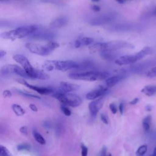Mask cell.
<instances>
[{"mask_svg": "<svg viewBox=\"0 0 156 156\" xmlns=\"http://www.w3.org/2000/svg\"><path fill=\"white\" fill-rule=\"evenodd\" d=\"M13 58L22 66L23 69L30 78L38 79L40 80L49 79V76L48 74L33 68L27 57L21 54H16L13 57Z\"/></svg>", "mask_w": 156, "mask_h": 156, "instance_id": "6da1fadb", "label": "cell"}, {"mask_svg": "<svg viewBox=\"0 0 156 156\" xmlns=\"http://www.w3.org/2000/svg\"><path fill=\"white\" fill-rule=\"evenodd\" d=\"M134 46L127 41L121 40H113L105 43H96L89 47L92 52L111 51H116V50L122 48H133Z\"/></svg>", "mask_w": 156, "mask_h": 156, "instance_id": "7a4b0ae2", "label": "cell"}, {"mask_svg": "<svg viewBox=\"0 0 156 156\" xmlns=\"http://www.w3.org/2000/svg\"><path fill=\"white\" fill-rule=\"evenodd\" d=\"M40 27V25L25 26L18 27L15 29L7 31L1 34L0 36L4 39L15 40L22 38L34 33Z\"/></svg>", "mask_w": 156, "mask_h": 156, "instance_id": "3957f363", "label": "cell"}, {"mask_svg": "<svg viewBox=\"0 0 156 156\" xmlns=\"http://www.w3.org/2000/svg\"><path fill=\"white\" fill-rule=\"evenodd\" d=\"M110 74L107 72L101 71H85V72H76L71 73L68 74V77L73 80H85V81H96L106 80L108 78Z\"/></svg>", "mask_w": 156, "mask_h": 156, "instance_id": "277c9868", "label": "cell"}, {"mask_svg": "<svg viewBox=\"0 0 156 156\" xmlns=\"http://www.w3.org/2000/svg\"><path fill=\"white\" fill-rule=\"evenodd\" d=\"M152 52V50L151 48L149 46H145L141 51L135 54L120 56L115 61V62L119 66L134 63L139 61L145 56L151 54Z\"/></svg>", "mask_w": 156, "mask_h": 156, "instance_id": "5b68a950", "label": "cell"}, {"mask_svg": "<svg viewBox=\"0 0 156 156\" xmlns=\"http://www.w3.org/2000/svg\"><path fill=\"white\" fill-rule=\"evenodd\" d=\"M54 68L61 71L79 69V65L73 60H52Z\"/></svg>", "mask_w": 156, "mask_h": 156, "instance_id": "8992f818", "label": "cell"}, {"mask_svg": "<svg viewBox=\"0 0 156 156\" xmlns=\"http://www.w3.org/2000/svg\"><path fill=\"white\" fill-rule=\"evenodd\" d=\"M26 47L32 53L40 55H48L53 51L49 49L47 45L43 46L37 43H27L26 44Z\"/></svg>", "mask_w": 156, "mask_h": 156, "instance_id": "52a82bcc", "label": "cell"}, {"mask_svg": "<svg viewBox=\"0 0 156 156\" xmlns=\"http://www.w3.org/2000/svg\"><path fill=\"white\" fill-rule=\"evenodd\" d=\"M55 37V33L49 30L45 29L43 26L40 25L39 28L32 34H31L30 37L37 40H50L54 38Z\"/></svg>", "mask_w": 156, "mask_h": 156, "instance_id": "ba28073f", "label": "cell"}, {"mask_svg": "<svg viewBox=\"0 0 156 156\" xmlns=\"http://www.w3.org/2000/svg\"><path fill=\"white\" fill-rule=\"evenodd\" d=\"M104 102V98L103 96L97 99L93 100L88 104V108L90 110L91 117L95 118L98 112L102 108Z\"/></svg>", "mask_w": 156, "mask_h": 156, "instance_id": "9c48e42d", "label": "cell"}, {"mask_svg": "<svg viewBox=\"0 0 156 156\" xmlns=\"http://www.w3.org/2000/svg\"><path fill=\"white\" fill-rule=\"evenodd\" d=\"M16 81L18 83H20L27 87H29V88L41 94H51L52 93L54 92V90L52 88H49V87H37V86H35V85H32L29 84V83H27L26 80H24V79H17Z\"/></svg>", "mask_w": 156, "mask_h": 156, "instance_id": "30bf717a", "label": "cell"}, {"mask_svg": "<svg viewBox=\"0 0 156 156\" xmlns=\"http://www.w3.org/2000/svg\"><path fill=\"white\" fill-rule=\"evenodd\" d=\"M108 88L105 86L100 85L95 89L90 91L86 94V99L88 100H95L99 97L103 96L107 91Z\"/></svg>", "mask_w": 156, "mask_h": 156, "instance_id": "8fae6325", "label": "cell"}, {"mask_svg": "<svg viewBox=\"0 0 156 156\" xmlns=\"http://www.w3.org/2000/svg\"><path fill=\"white\" fill-rule=\"evenodd\" d=\"M114 19V15L113 14H105L97 17H95L90 21L91 25L99 26L104 25L112 21Z\"/></svg>", "mask_w": 156, "mask_h": 156, "instance_id": "7c38bea8", "label": "cell"}, {"mask_svg": "<svg viewBox=\"0 0 156 156\" xmlns=\"http://www.w3.org/2000/svg\"><path fill=\"white\" fill-rule=\"evenodd\" d=\"M66 96V105H68L72 107H77L82 103V98L74 93H65Z\"/></svg>", "mask_w": 156, "mask_h": 156, "instance_id": "4fadbf2b", "label": "cell"}, {"mask_svg": "<svg viewBox=\"0 0 156 156\" xmlns=\"http://www.w3.org/2000/svg\"><path fill=\"white\" fill-rule=\"evenodd\" d=\"M80 88V86L77 84L71 83L66 82H61L60 83V90L64 93H69L75 91Z\"/></svg>", "mask_w": 156, "mask_h": 156, "instance_id": "5bb4252c", "label": "cell"}, {"mask_svg": "<svg viewBox=\"0 0 156 156\" xmlns=\"http://www.w3.org/2000/svg\"><path fill=\"white\" fill-rule=\"evenodd\" d=\"M124 79V76L122 74L115 75L112 77H109L105 80V87L107 88H111L116 85L119 82Z\"/></svg>", "mask_w": 156, "mask_h": 156, "instance_id": "9a60e30c", "label": "cell"}, {"mask_svg": "<svg viewBox=\"0 0 156 156\" xmlns=\"http://www.w3.org/2000/svg\"><path fill=\"white\" fill-rule=\"evenodd\" d=\"M94 42V40L92 38L90 37H82L80 38H79L76 40L74 46L76 48H79L82 46L91 45Z\"/></svg>", "mask_w": 156, "mask_h": 156, "instance_id": "2e32d148", "label": "cell"}, {"mask_svg": "<svg viewBox=\"0 0 156 156\" xmlns=\"http://www.w3.org/2000/svg\"><path fill=\"white\" fill-rule=\"evenodd\" d=\"M68 20L65 16L58 17L53 20L51 23V26L53 28H60L67 24Z\"/></svg>", "mask_w": 156, "mask_h": 156, "instance_id": "e0dca14e", "label": "cell"}, {"mask_svg": "<svg viewBox=\"0 0 156 156\" xmlns=\"http://www.w3.org/2000/svg\"><path fill=\"white\" fill-rule=\"evenodd\" d=\"M118 53L116 52V51H104L101 52V57L104 59L108 61H112L113 60H116L117 58H118L119 57H118Z\"/></svg>", "mask_w": 156, "mask_h": 156, "instance_id": "ac0fdd59", "label": "cell"}, {"mask_svg": "<svg viewBox=\"0 0 156 156\" xmlns=\"http://www.w3.org/2000/svg\"><path fill=\"white\" fill-rule=\"evenodd\" d=\"M141 91L147 96H154L156 94V85H146L142 88Z\"/></svg>", "mask_w": 156, "mask_h": 156, "instance_id": "d6986e66", "label": "cell"}, {"mask_svg": "<svg viewBox=\"0 0 156 156\" xmlns=\"http://www.w3.org/2000/svg\"><path fill=\"white\" fill-rule=\"evenodd\" d=\"M151 115H147L143 120L142 121V125L143 129L146 132H148L150 130L151 128Z\"/></svg>", "mask_w": 156, "mask_h": 156, "instance_id": "ffe728a7", "label": "cell"}, {"mask_svg": "<svg viewBox=\"0 0 156 156\" xmlns=\"http://www.w3.org/2000/svg\"><path fill=\"white\" fill-rule=\"evenodd\" d=\"M16 65H6L2 67L1 71L4 74L14 73Z\"/></svg>", "mask_w": 156, "mask_h": 156, "instance_id": "44dd1931", "label": "cell"}, {"mask_svg": "<svg viewBox=\"0 0 156 156\" xmlns=\"http://www.w3.org/2000/svg\"><path fill=\"white\" fill-rule=\"evenodd\" d=\"M12 108L17 116H22L25 113L24 110L18 104H13L12 106Z\"/></svg>", "mask_w": 156, "mask_h": 156, "instance_id": "7402d4cb", "label": "cell"}, {"mask_svg": "<svg viewBox=\"0 0 156 156\" xmlns=\"http://www.w3.org/2000/svg\"><path fill=\"white\" fill-rule=\"evenodd\" d=\"M14 73H16V74H18V75H19V76L24 77V78H27V79L30 78L28 76V75L27 74V73H26V71L23 68H21V67H20L18 65H16Z\"/></svg>", "mask_w": 156, "mask_h": 156, "instance_id": "603a6c76", "label": "cell"}, {"mask_svg": "<svg viewBox=\"0 0 156 156\" xmlns=\"http://www.w3.org/2000/svg\"><path fill=\"white\" fill-rule=\"evenodd\" d=\"M33 134H34V136L35 140H36L38 143H39L41 144H45L46 141H45L44 138L42 136V135H41L40 133H39L37 132V131L34 130V131L33 132Z\"/></svg>", "mask_w": 156, "mask_h": 156, "instance_id": "cb8c5ba5", "label": "cell"}, {"mask_svg": "<svg viewBox=\"0 0 156 156\" xmlns=\"http://www.w3.org/2000/svg\"><path fill=\"white\" fill-rule=\"evenodd\" d=\"M147 146L146 144L140 146L136 151V155L137 156H143L147 152Z\"/></svg>", "mask_w": 156, "mask_h": 156, "instance_id": "d4e9b609", "label": "cell"}, {"mask_svg": "<svg viewBox=\"0 0 156 156\" xmlns=\"http://www.w3.org/2000/svg\"><path fill=\"white\" fill-rule=\"evenodd\" d=\"M79 69L82 68V69H89L90 68H93L94 66L93 63H92L91 61H85L80 64H79Z\"/></svg>", "mask_w": 156, "mask_h": 156, "instance_id": "484cf974", "label": "cell"}, {"mask_svg": "<svg viewBox=\"0 0 156 156\" xmlns=\"http://www.w3.org/2000/svg\"><path fill=\"white\" fill-rule=\"evenodd\" d=\"M43 67V69L46 71H52L53 69H54V66L52 65V60L46 61L44 62Z\"/></svg>", "mask_w": 156, "mask_h": 156, "instance_id": "4316f807", "label": "cell"}, {"mask_svg": "<svg viewBox=\"0 0 156 156\" xmlns=\"http://www.w3.org/2000/svg\"><path fill=\"white\" fill-rule=\"evenodd\" d=\"M0 156H12L9 151L4 146L0 145Z\"/></svg>", "mask_w": 156, "mask_h": 156, "instance_id": "83f0119b", "label": "cell"}, {"mask_svg": "<svg viewBox=\"0 0 156 156\" xmlns=\"http://www.w3.org/2000/svg\"><path fill=\"white\" fill-rule=\"evenodd\" d=\"M48 47L51 49L52 51H54L55 49L59 47V44L58 43H56L53 41H50L48 42V43L46 44Z\"/></svg>", "mask_w": 156, "mask_h": 156, "instance_id": "f1b7e54d", "label": "cell"}, {"mask_svg": "<svg viewBox=\"0 0 156 156\" xmlns=\"http://www.w3.org/2000/svg\"><path fill=\"white\" fill-rule=\"evenodd\" d=\"M147 77H148L149 78H152V77H156V66L152 68L147 71Z\"/></svg>", "mask_w": 156, "mask_h": 156, "instance_id": "f546056e", "label": "cell"}, {"mask_svg": "<svg viewBox=\"0 0 156 156\" xmlns=\"http://www.w3.org/2000/svg\"><path fill=\"white\" fill-rule=\"evenodd\" d=\"M60 108H61V110L62 111V112L67 116H69L71 115V110L68 108L66 107L65 105H62L60 106Z\"/></svg>", "mask_w": 156, "mask_h": 156, "instance_id": "4dcf8cb0", "label": "cell"}, {"mask_svg": "<svg viewBox=\"0 0 156 156\" xmlns=\"http://www.w3.org/2000/svg\"><path fill=\"white\" fill-rule=\"evenodd\" d=\"M19 93H20L21 94L23 95V96H27V97H29V98H36V99H41L40 97L37 96V95H35V94H30L29 93H26V92H23L21 91H18Z\"/></svg>", "mask_w": 156, "mask_h": 156, "instance_id": "1f68e13d", "label": "cell"}, {"mask_svg": "<svg viewBox=\"0 0 156 156\" xmlns=\"http://www.w3.org/2000/svg\"><path fill=\"white\" fill-rule=\"evenodd\" d=\"M81 156H87L88 155V148L83 144H81Z\"/></svg>", "mask_w": 156, "mask_h": 156, "instance_id": "d6a6232c", "label": "cell"}, {"mask_svg": "<svg viewBox=\"0 0 156 156\" xmlns=\"http://www.w3.org/2000/svg\"><path fill=\"white\" fill-rule=\"evenodd\" d=\"M29 146L27 144H19L17 146V149L18 151H21V150H25V149H29Z\"/></svg>", "mask_w": 156, "mask_h": 156, "instance_id": "836d02e7", "label": "cell"}, {"mask_svg": "<svg viewBox=\"0 0 156 156\" xmlns=\"http://www.w3.org/2000/svg\"><path fill=\"white\" fill-rule=\"evenodd\" d=\"M109 108H110V110H111V112H112L113 114L116 113V112H117V108H116V105L114 103L110 104Z\"/></svg>", "mask_w": 156, "mask_h": 156, "instance_id": "e575fe53", "label": "cell"}, {"mask_svg": "<svg viewBox=\"0 0 156 156\" xmlns=\"http://www.w3.org/2000/svg\"><path fill=\"white\" fill-rule=\"evenodd\" d=\"M101 119L102 121L104 124H108V120L107 117L105 115L101 113Z\"/></svg>", "mask_w": 156, "mask_h": 156, "instance_id": "d590c367", "label": "cell"}, {"mask_svg": "<svg viewBox=\"0 0 156 156\" xmlns=\"http://www.w3.org/2000/svg\"><path fill=\"white\" fill-rule=\"evenodd\" d=\"M3 96L5 98H9V97H11L12 96V93L10 92V91L9 90H4L2 93Z\"/></svg>", "mask_w": 156, "mask_h": 156, "instance_id": "8d00e7d4", "label": "cell"}, {"mask_svg": "<svg viewBox=\"0 0 156 156\" xmlns=\"http://www.w3.org/2000/svg\"><path fill=\"white\" fill-rule=\"evenodd\" d=\"M20 131L22 133H23V134H24V135H27V133H28V132H27V127L26 126H22V127L20 129Z\"/></svg>", "mask_w": 156, "mask_h": 156, "instance_id": "74e56055", "label": "cell"}, {"mask_svg": "<svg viewBox=\"0 0 156 156\" xmlns=\"http://www.w3.org/2000/svg\"><path fill=\"white\" fill-rule=\"evenodd\" d=\"M106 152H107V148L105 146H103V147L102 148L100 154H99V156H106Z\"/></svg>", "mask_w": 156, "mask_h": 156, "instance_id": "f35d334b", "label": "cell"}, {"mask_svg": "<svg viewBox=\"0 0 156 156\" xmlns=\"http://www.w3.org/2000/svg\"><path fill=\"white\" fill-rule=\"evenodd\" d=\"M91 9L95 11V12H99L101 10V7L96 4H94L91 6Z\"/></svg>", "mask_w": 156, "mask_h": 156, "instance_id": "ab89813d", "label": "cell"}, {"mask_svg": "<svg viewBox=\"0 0 156 156\" xmlns=\"http://www.w3.org/2000/svg\"><path fill=\"white\" fill-rule=\"evenodd\" d=\"M124 104L122 102H121L119 105V112L121 113V115H122L123 113H124Z\"/></svg>", "mask_w": 156, "mask_h": 156, "instance_id": "60d3db41", "label": "cell"}, {"mask_svg": "<svg viewBox=\"0 0 156 156\" xmlns=\"http://www.w3.org/2000/svg\"><path fill=\"white\" fill-rule=\"evenodd\" d=\"M29 108L34 112H37L38 111V108L37 107V106L33 104H31L29 105Z\"/></svg>", "mask_w": 156, "mask_h": 156, "instance_id": "b9f144b4", "label": "cell"}, {"mask_svg": "<svg viewBox=\"0 0 156 156\" xmlns=\"http://www.w3.org/2000/svg\"><path fill=\"white\" fill-rule=\"evenodd\" d=\"M138 101H139V99L138 98H134L132 101H131L129 102V104H130V105H135V104H137V102Z\"/></svg>", "mask_w": 156, "mask_h": 156, "instance_id": "7bdbcfd3", "label": "cell"}, {"mask_svg": "<svg viewBox=\"0 0 156 156\" xmlns=\"http://www.w3.org/2000/svg\"><path fill=\"white\" fill-rule=\"evenodd\" d=\"M145 110L147 111V112H150L152 110V106L151 105H147L145 107Z\"/></svg>", "mask_w": 156, "mask_h": 156, "instance_id": "ee69618b", "label": "cell"}, {"mask_svg": "<svg viewBox=\"0 0 156 156\" xmlns=\"http://www.w3.org/2000/svg\"><path fill=\"white\" fill-rule=\"evenodd\" d=\"M5 54H6V52H5V51H1V50H0V58L4 57V56L5 55Z\"/></svg>", "mask_w": 156, "mask_h": 156, "instance_id": "f6af8a7d", "label": "cell"}, {"mask_svg": "<svg viewBox=\"0 0 156 156\" xmlns=\"http://www.w3.org/2000/svg\"><path fill=\"white\" fill-rule=\"evenodd\" d=\"M151 156H156V147L154 148V151L152 152V154Z\"/></svg>", "mask_w": 156, "mask_h": 156, "instance_id": "bcb514c9", "label": "cell"}, {"mask_svg": "<svg viewBox=\"0 0 156 156\" xmlns=\"http://www.w3.org/2000/svg\"><path fill=\"white\" fill-rule=\"evenodd\" d=\"M116 2L119 4H124L126 2L125 1H116Z\"/></svg>", "mask_w": 156, "mask_h": 156, "instance_id": "7dc6e473", "label": "cell"}, {"mask_svg": "<svg viewBox=\"0 0 156 156\" xmlns=\"http://www.w3.org/2000/svg\"><path fill=\"white\" fill-rule=\"evenodd\" d=\"M107 156H112V154H109Z\"/></svg>", "mask_w": 156, "mask_h": 156, "instance_id": "c3c4849f", "label": "cell"}, {"mask_svg": "<svg viewBox=\"0 0 156 156\" xmlns=\"http://www.w3.org/2000/svg\"><path fill=\"white\" fill-rule=\"evenodd\" d=\"M155 12H156V9H155Z\"/></svg>", "mask_w": 156, "mask_h": 156, "instance_id": "681fc988", "label": "cell"}]
</instances>
